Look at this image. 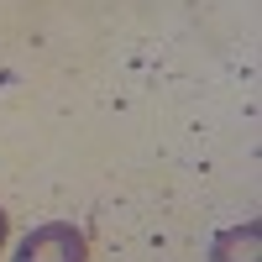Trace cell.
<instances>
[{
    "label": "cell",
    "mask_w": 262,
    "mask_h": 262,
    "mask_svg": "<svg viewBox=\"0 0 262 262\" xmlns=\"http://www.w3.org/2000/svg\"><path fill=\"white\" fill-rule=\"evenodd\" d=\"M257 242H262V231L257 221H247L242 231H226L215 242V262H257Z\"/></svg>",
    "instance_id": "obj_2"
},
{
    "label": "cell",
    "mask_w": 262,
    "mask_h": 262,
    "mask_svg": "<svg viewBox=\"0 0 262 262\" xmlns=\"http://www.w3.org/2000/svg\"><path fill=\"white\" fill-rule=\"evenodd\" d=\"M11 262H90V242H84V231L69 226V221H48L27 231V242L16 247Z\"/></svg>",
    "instance_id": "obj_1"
},
{
    "label": "cell",
    "mask_w": 262,
    "mask_h": 262,
    "mask_svg": "<svg viewBox=\"0 0 262 262\" xmlns=\"http://www.w3.org/2000/svg\"><path fill=\"white\" fill-rule=\"evenodd\" d=\"M0 247H6V210H0Z\"/></svg>",
    "instance_id": "obj_3"
}]
</instances>
